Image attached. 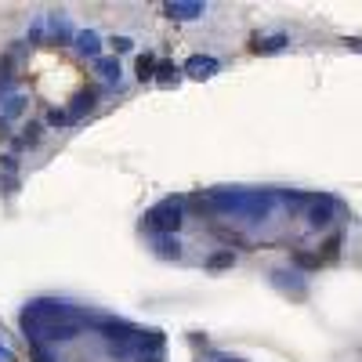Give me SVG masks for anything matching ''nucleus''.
Here are the masks:
<instances>
[{"mask_svg":"<svg viewBox=\"0 0 362 362\" xmlns=\"http://www.w3.org/2000/svg\"><path fill=\"white\" fill-rule=\"evenodd\" d=\"M138 362H163V358H160V351H145V355H138Z\"/></svg>","mask_w":362,"mask_h":362,"instance_id":"obj_19","label":"nucleus"},{"mask_svg":"<svg viewBox=\"0 0 362 362\" xmlns=\"http://www.w3.org/2000/svg\"><path fill=\"white\" fill-rule=\"evenodd\" d=\"M334 199H329V196H315L312 203H308V225L312 228H326L329 221H334Z\"/></svg>","mask_w":362,"mask_h":362,"instance_id":"obj_3","label":"nucleus"},{"mask_svg":"<svg viewBox=\"0 0 362 362\" xmlns=\"http://www.w3.org/2000/svg\"><path fill=\"white\" fill-rule=\"evenodd\" d=\"M156 76V54H141L138 58V80L145 83V80H153Z\"/></svg>","mask_w":362,"mask_h":362,"instance_id":"obj_10","label":"nucleus"},{"mask_svg":"<svg viewBox=\"0 0 362 362\" xmlns=\"http://www.w3.org/2000/svg\"><path fill=\"white\" fill-rule=\"evenodd\" d=\"M109 44H112V54H127V51L134 47V40H131V37H112Z\"/></svg>","mask_w":362,"mask_h":362,"instance_id":"obj_15","label":"nucleus"},{"mask_svg":"<svg viewBox=\"0 0 362 362\" xmlns=\"http://www.w3.org/2000/svg\"><path fill=\"white\" fill-rule=\"evenodd\" d=\"M33 358H37V362H54V358L47 355V348H40V344H33Z\"/></svg>","mask_w":362,"mask_h":362,"instance_id":"obj_18","label":"nucleus"},{"mask_svg":"<svg viewBox=\"0 0 362 362\" xmlns=\"http://www.w3.org/2000/svg\"><path fill=\"white\" fill-rule=\"evenodd\" d=\"M293 264H297V268H319V264H322V257H319V254H305V250H297V254H293Z\"/></svg>","mask_w":362,"mask_h":362,"instance_id":"obj_13","label":"nucleus"},{"mask_svg":"<svg viewBox=\"0 0 362 362\" xmlns=\"http://www.w3.org/2000/svg\"><path fill=\"white\" fill-rule=\"evenodd\" d=\"M181 221H185V203L181 199H163V203H156L153 210L145 214V228H153V232H160V235H174L177 228H181Z\"/></svg>","mask_w":362,"mask_h":362,"instance_id":"obj_1","label":"nucleus"},{"mask_svg":"<svg viewBox=\"0 0 362 362\" xmlns=\"http://www.w3.org/2000/svg\"><path fill=\"white\" fill-rule=\"evenodd\" d=\"M11 80H15V73H11V58H0V90L11 87Z\"/></svg>","mask_w":362,"mask_h":362,"instance_id":"obj_14","label":"nucleus"},{"mask_svg":"<svg viewBox=\"0 0 362 362\" xmlns=\"http://www.w3.org/2000/svg\"><path fill=\"white\" fill-rule=\"evenodd\" d=\"M210 362H243V358H228V355H214Z\"/></svg>","mask_w":362,"mask_h":362,"instance_id":"obj_20","label":"nucleus"},{"mask_svg":"<svg viewBox=\"0 0 362 362\" xmlns=\"http://www.w3.org/2000/svg\"><path fill=\"white\" fill-rule=\"evenodd\" d=\"M95 98H98V90L95 87H87V90H80V95L73 98V109H69V124H76V119L90 109V105H95Z\"/></svg>","mask_w":362,"mask_h":362,"instance_id":"obj_5","label":"nucleus"},{"mask_svg":"<svg viewBox=\"0 0 362 362\" xmlns=\"http://www.w3.org/2000/svg\"><path fill=\"white\" fill-rule=\"evenodd\" d=\"M348 47H355V51H362V40H344Z\"/></svg>","mask_w":362,"mask_h":362,"instance_id":"obj_21","label":"nucleus"},{"mask_svg":"<svg viewBox=\"0 0 362 362\" xmlns=\"http://www.w3.org/2000/svg\"><path fill=\"white\" fill-rule=\"evenodd\" d=\"M218 69H221V62H218V58H210V54H192L189 62L181 66V73H189L192 80H210Z\"/></svg>","mask_w":362,"mask_h":362,"instance_id":"obj_2","label":"nucleus"},{"mask_svg":"<svg viewBox=\"0 0 362 362\" xmlns=\"http://www.w3.org/2000/svg\"><path fill=\"white\" fill-rule=\"evenodd\" d=\"M22 102H25V98H18V95H15V98H8V105H4V116H15V112H22Z\"/></svg>","mask_w":362,"mask_h":362,"instance_id":"obj_17","label":"nucleus"},{"mask_svg":"<svg viewBox=\"0 0 362 362\" xmlns=\"http://www.w3.org/2000/svg\"><path fill=\"white\" fill-rule=\"evenodd\" d=\"M177 73H181L177 66H170V62H156V76H153V80H160V83H174Z\"/></svg>","mask_w":362,"mask_h":362,"instance_id":"obj_12","label":"nucleus"},{"mask_svg":"<svg viewBox=\"0 0 362 362\" xmlns=\"http://www.w3.org/2000/svg\"><path fill=\"white\" fill-rule=\"evenodd\" d=\"M160 257H181V243H177V239L174 235H160Z\"/></svg>","mask_w":362,"mask_h":362,"instance_id":"obj_11","label":"nucleus"},{"mask_svg":"<svg viewBox=\"0 0 362 362\" xmlns=\"http://www.w3.org/2000/svg\"><path fill=\"white\" fill-rule=\"evenodd\" d=\"M47 124H51V127H66V124H69V112L51 109V112H47Z\"/></svg>","mask_w":362,"mask_h":362,"instance_id":"obj_16","label":"nucleus"},{"mask_svg":"<svg viewBox=\"0 0 362 362\" xmlns=\"http://www.w3.org/2000/svg\"><path fill=\"white\" fill-rule=\"evenodd\" d=\"M290 40L283 37V33H276V37H254V51L257 54H272V51H283Z\"/></svg>","mask_w":362,"mask_h":362,"instance_id":"obj_7","label":"nucleus"},{"mask_svg":"<svg viewBox=\"0 0 362 362\" xmlns=\"http://www.w3.org/2000/svg\"><path fill=\"white\" fill-rule=\"evenodd\" d=\"M232 264H235V254L232 250H218V254L206 257V268L210 272H221V268H232Z\"/></svg>","mask_w":362,"mask_h":362,"instance_id":"obj_9","label":"nucleus"},{"mask_svg":"<svg viewBox=\"0 0 362 362\" xmlns=\"http://www.w3.org/2000/svg\"><path fill=\"white\" fill-rule=\"evenodd\" d=\"M203 11H206V4H199V0H170V4H163V15L167 18H181V22L199 18Z\"/></svg>","mask_w":362,"mask_h":362,"instance_id":"obj_4","label":"nucleus"},{"mask_svg":"<svg viewBox=\"0 0 362 362\" xmlns=\"http://www.w3.org/2000/svg\"><path fill=\"white\" fill-rule=\"evenodd\" d=\"M73 40H76V51H80V54H90V58H98V47H102V37L95 33V29H83V33H76Z\"/></svg>","mask_w":362,"mask_h":362,"instance_id":"obj_6","label":"nucleus"},{"mask_svg":"<svg viewBox=\"0 0 362 362\" xmlns=\"http://www.w3.org/2000/svg\"><path fill=\"white\" fill-rule=\"evenodd\" d=\"M95 69H98L105 80H119V62H116V54H109V58L98 54V58H95Z\"/></svg>","mask_w":362,"mask_h":362,"instance_id":"obj_8","label":"nucleus"}]
</instances>
